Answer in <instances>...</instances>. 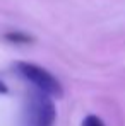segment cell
Segmentation results:
<instances>
[{
    "label": "cell",
    "mask_w": 125,
    "mask_h": 126,
    "mask_svg": "<svg viewBox=\"0 0 125 126\" xmlns=\"http://www.w3.org/2000/svg\"><path fill=\"white\" fill-rule=\"evenodd\" d=\"M57 119V107L53 97L43 94L40 90H33L26 101L24 107V126H53Z\"/></svg>",
    "instance_id": "obj_1"
},
{
    "label": "cell",
    "mask_w": 125,
    "mask_h": 126,
    "mask_svg": "<svg viewBox=\"0 0 125 126\" xmlns=\"http://www.w3.org/2000/svg\"><path fill=\"white\" fill-rule=\"evenodd\" d=\"M14 68L17 70V73L24 80L33 84V87L36 90H40V92L50 95V97H57V99L63 95L62 84L46 68H43V66L36 65V63H29V62H17L14 65Z\"/></svg>",
    "instance_id": "obj_2"
},
{
    "label": "cell",
    "mask_w": 125,
    "mask_h": 126,
    "mask_svg": "<svg viewBox=\"0 0 125 126\" xmlns=\"http://www.w3.org/2000/svg\"><path fill=\"white\" fill-rule=\"evenodd\" d=\"M5 39L10 43H16V44H27V43L33 41V38L22 31H10L5 34Z\"/></svg>",
    "instance_id": "obj_3"
},
{
    "label": "cell",
    "mask_w": 125,
    "mask_h": 126,
    "mask_svg": "<svg viewBox=\"0 0 125 126\" xmlns=\"http://www.w3.org/2000/svg\"><path fill=\"white\" fill-rule=\"evenodd\" d=\"M81 126H106L104 125V121L100 118V116H96V114H89V116H86L82 121V125Z\"/></svg>",
    "instance_id": "obj_4"
},
{
    "label": "cell",
    "mask_w": 125,
    "mask_h": 126,
    "mask_svg": "<svg viewBox=\"0 0 125 126\" xmlns=\"http://www.w3.org/2000/svg\"><path fill=\"white\" fill-rule=\"evenodd\" d=\"M0 94H7V85L0 80Z\"/></svg>",
    "instance_id": "obj_5"
}]
</instances>
